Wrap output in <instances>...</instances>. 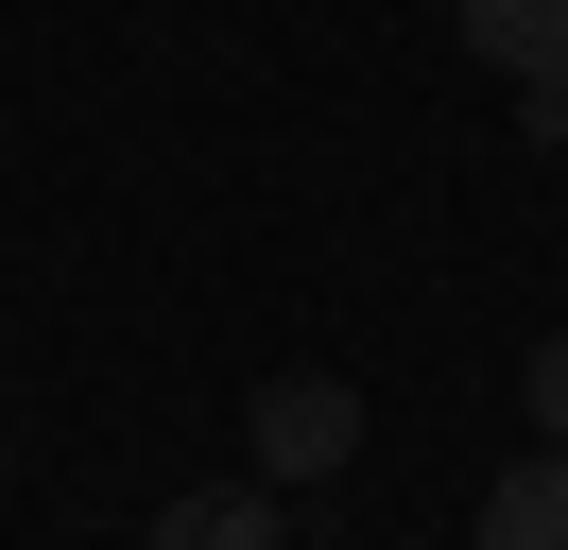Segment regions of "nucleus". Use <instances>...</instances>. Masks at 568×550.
Returning a JSON list of instances; mask_svg holds the SVG:
<instances>
[{
    "label": "nucleus",
    "mask_w": 568,
    "mask_h": 550,
    "mask_svg": "<svg viewBox=\"0 0 568 550\" xmlns=\"http://www.w3.org/2000/svg\"><path fill=\"white\" fill-rule=\"evenodd\" d=\"M517 396H534V447H568V327L534 344V378H517Z\"/></svg>",
    "instance_id": "obj_5"
},
{
    "label": "nucleus",
    "mask_w": 568,
    "mask_h": 550,
    "mask_svg": "<svg viewBox=\"0 0 568 550\" xmlns=\"http://www.w3.org/2000/svg\"><path fill=\"white\" fill-rule=\"evenodd\" d=\"M139 550H293V533H276V481H190V499H155Z\"/></svg>",
    "instance_id": "obj_3"
},
{
    "label": "nucleus",
    "mask_w": 568,
    "mask_h": 550,
    "mask_svg": "<svg viewBox=\"0 0 568 550\" xmlns=\"http://www.w3.org/2000/svg\"><path fill=\"white\" fill-rule=\"evenodd\" d=\"M483 550H568V447H517L483 481Z\"/></svg>",
    "instance_id": "obj_4"
},
{
    "label": "nucleus",
    "mask_w": 568,
    "mask_h": 550,
    "mask_svg": "<svg viewBox=\"0 0 568 550\" xmlns=\"http://www.w3.org/2000/svg\"><path fill=\"white\" fill-rule=\"evenodd\" d=\"M448 34L499 86H568V0H448Z\"/></svg>",
    "instance_id": "obj_2"
},
{
    "label": "nucleus",
    "mask_w": 568,
    "mask_h": 550,
    "mask_svg": "<svg viewBox=\"0 0 568 550\" xmlns=\"http://www.w3.org/2000/svg\"><path fill=\"white\" fill-rule=\"evenodd\" d=\"M242 430H258V465H242V481H276V499H311V481H345V465H362V396H345V378H311V361L258 378Z\"/></svg>",
    "instance_id": "obj_1"
}]
</instances>
